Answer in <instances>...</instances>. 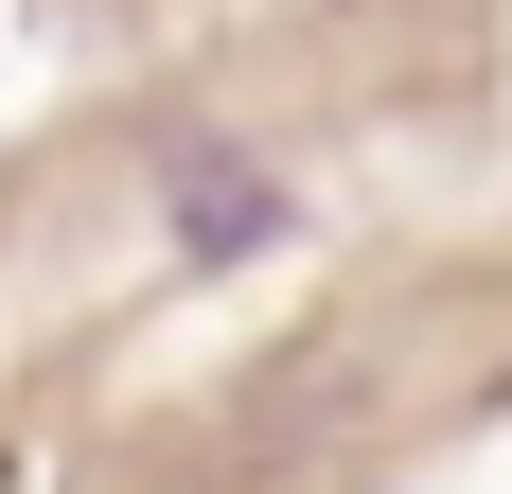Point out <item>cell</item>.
<instances>
[{
	"label": "cell",
	"mask_w": 512,
	"mask_h": 494,
	"mask_svg": "<svg viewBox=\"0 0 512 494\" xmlns=\"http://www.w3.org/2000/svg\"><path fill=\"white\" fill-rule=\"evenodd\" d=\"M265 212H283V177H248V159H195V212H177V247H195V265H230V247H265Z\"/></svg>",
	"instance_id": "obj_1"
}]
</instances>
